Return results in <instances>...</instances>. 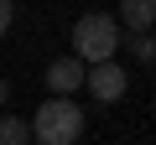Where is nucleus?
I'll list each match as a JSON object with an SVG mask.
<instances>
[{"instance_id": "6e6552de", "label": "nucleus", "mask_w": 156, "mask_h": 145, "mask_svg": "<svg viewBox=\"0 0 156 145\" xmlns=\"http://www.w3.org/2000/svg\"><path fill=\"white\" fill-rule=\"evenodd\" d=\"M11 16H16V0H0V36L11 31Z\"/></svg>"}, {"instance_id": "0eeeda50", "label": "nucleus", "mask_w": 156, "mask_h": 145, "mask_svg": "<svg viewBox=\"0 0 156 145\" xmlns=\"http://www.w3.org/2000/svg\"><path fill=\"white\" fill-rule=\"evenodd\" d=\"M120 47H130V57H140V62H151V57H156V42H151L146 31H130V42H120Z\"/></svg>"}, {"instance_id": "9b49d317", "label": "nucleus", "mask_w": 156, "mask_h": 145, "mask_svg": "<svg viewBox=\"0 0 156 145\" xmlns=\"http://www.w3.org/2000/svg\"><path fill=\"white\" fill-rule=\"evenodd\" d=\"M151 42H156V36H151Z\"/></svg>"}, {"instance_id": "39448f33", "label": "nucleus", "mask_w": 156, "mask_h": 145, "mask_svg": "<svg viewBox=\"0 0 156 145\" xmlns=\"http://www.w3.org/2000/svg\"><path fill=\"white\" fill-rule=\"evenodd\" d=\"M151 21H156V0H120V26L146 31Z\"/></svg>"}, {"instance_id": "f257e3e1", "label": "nucleus", "mask_w": 156, "mask_h": 145, "mask_svg": "<svg viewBox=\"0 0 156 145\" xmlns=\"http://www.w3.org/2000/svg\"><path fill=\"white\" fill-rule=\"evenodd\" d=\"M78 135H83V109L62 93H52L31 114V140H42V145H73Z\"/></svg>"}, {"instance_id": "1a4fd4ad", "label": "nucleus", "mask_w": 156, "mask_h": 145, "mask_svg": "<svg viewBox=\"0 0 156 145\" xmlns=\"http://www.w3.org/2000/svg\"><path fill=\"white\" fill-rule=\"evenodd\" d=\"M5 99H11V83H5V78H0V104H5Z\"/></svg>"}, {"instance_id": "f03ea898", "label": "nucleus", "mask_w": 156, "mask_h": 145, "mask_svg": "<svg viewBox=\"0 0 156 145\" xmlns=\"http://www.w3.org/2000/svg\"><path fill=\"white\" fill-rule=\"evenodd\" d=\"M120 42H125V36H120V21H115V16L89 11V16L73 21V52L83 57V62H104V57H115Z\"/></svg>"}, {"instance_id": "20e7f679", "label": "nucleus", "mask_w": 156, "mask_h": 145, "mask_svg": "<svg viewBox=\"0 0 156 145\" xmlns=\"http://www.w3.org/2000/svg\"><path fill=\"white\" fill-rule=\"evenodd\" d=\"M83 72H89V62L78 57V52H73V57H57V62L47 67V88L62 93V99H73L78 88H83Z\"/></svg>"}, {"instance_id": "423d86ee", "label": "nucleus", "mask_w": 156, "mask_h": 145, "mask_svg": "<svg viewBox=\"0 0 156 145\" xmlns=\"http://www.w3.org/2000/svg\"><path fill=\"white\" fill-rule=\"evenodd\" d=\"M26 140H31V124L26 119H16V114L0 119V145H26Z\"/></svg>"}, {"instance_id": "9d476101", "label": "nucleus", "mask_w": 156, "mask_h": 145, "mask_svg": "<svg viewBox=\"0 0 156 145\" xmlns=\"http://www.w3.org/2000/svg\"><path fill=\"white\" fill-rule=\"evenodd\" d=\"M26 145H42V140H26Z\"/></svg>"}, {"instance_id": "7ed1b4c3", "label": "nucleus", "mask_w": 156, "mask_h": 145, "mask_svg": "<svg viewBox=\"0 0 156 145\" xmlns=\"http://www.w3.org/2000/svg\"><path fill=\"white\" fill-rule=\"evenodd\" d=\"M83 88L99 99V104H115V99H125V67L115 62V57H104V62H89V72H83Z\"/></svg>"}]
</instances>
